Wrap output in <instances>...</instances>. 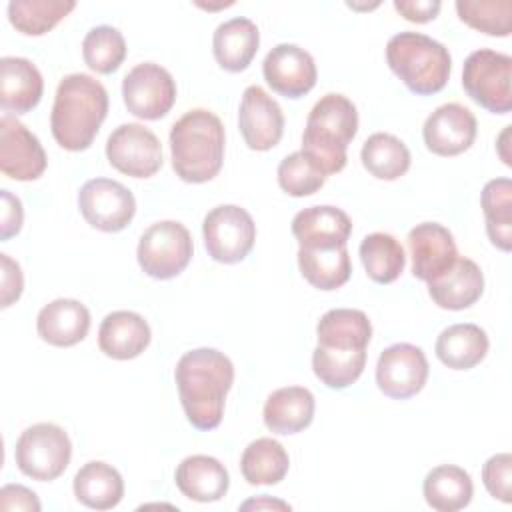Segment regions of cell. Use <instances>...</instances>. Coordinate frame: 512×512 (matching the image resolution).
Wrapping results in <instances>:
<instances>
[{"mask_svg": "<svg viewBox=\"0 0 512 512\" xmlns=\"http://www.w3.org/2000/svg\"><path fill=\"white\" fill-rule=\"evenodd\" d=\"M174 378L188 422L198 430H214L234 384L232 360L216 348H196L182 354Z\"/></svg>", "mask_w": 512, "mask_h": 512, "instance_id": "1", "label": "cell"}, {"mask_svg": "<svg viewBox=\"0 0 512 512\" xmlns=\"http://www.w3.org/2000/svg\"><path fill=\"white\" fill-rule=\"evenodd\" d=\"M108 114V92L90 74H68L60 80L50 112L54 140L70 152H82L94 142Z\"/></svg>", "mask_w": 512, "mask_h": 512, "instance_id": "2", "label": "cell"}, {"mask_svg": "<svg viewBox=\"0 0 512 512\" xmlns=\"http://www.w3.org/2000/svg\"><path fill=\"white\" fill-rule=\"evenodd\" d=\"M226 134L220 118L204 108L188 110L170 130V154L176 176L190 184L212 180L224 162Z\"/></svg>", "mask_w": 512, "mask_h": 512, "instance_id": "3", "label": "cell"}, {"mask_svg": "<svg viewBox=\"0 0 512 512\" xmlns=\"http://www.w3.org/2000/svg\"><path fill=\"white\" fill-rule=\"evenodd\" d=\"M358 132V112L350 98L330 92L322 96L306 118L302 152L310 156L324 174H336L346 166V150Z\"/></svg>", "mask_w": 512, "mask_h": 512, "instance_id": "4", "label": "cell"}, {"mask_svg": "<svg viewBox=\"0 0 512 512\" xmlns=\"http://www.w3.org/2000/svg\"><path fill=\"white\" fill-rule=\"evenodd\" d=\"M386 62L402 84L418 96L440 92L452 72L448 48L420 32L394 34L386 44Z\"/></svg>", "mask_w": 512, "mask_h": 512, "instance_id": "5", "label": "cell"}, {"mask_svg": "<svg viewBox=\"0 0 512 512\" xmlns=\"http://www.w3.org/2000/svg\"><path fill=\"white\" fill-rule=\"evenodd\" d=\"M18 470L38 482H50L64 474L72 458V442L64 428L52 422L28 426L16 440Z\"/></svg>", "mask_w": 512, "mask_h": 512, "instance_id": "6", "label": "cell"}, {"mask_svg": "<svg viewBox=\"0 0 512 512\" xmlns=\"http://www.w3.org/2000/svg\"><path fill=\"white\" fill-rule=\"evenodd\" d=\"M512 58L490 48L474 50L462 68V88L472 102L492 114L512 110Z\"/></svg>", "mask_w": 512, "mask_h": 512, "instance_id": "7", "label": "cell"}, {"mask_svg": "<svg viewBox=\"0 0 512 512\" xmlns=\"http://www.w3.org/2000/svg\"><path fill=\"white\" fill-rule=\"evenodd\" d=\"M194 254L188 228L176 220H162L144 230L136 256L144 274L156 280H170L184 272Z\"/></svg>", "mask_w": 512, "mask_h": 512, "instance_id": "8", "label": "cell"}, {"mask_svg": "<svg viewBox=\"0 0 512 512\" xmlns=\"http://www.w3.org/2000/svg\"><path fill=\"white\" fill-rule=\"evenodd\" d=\"M202 234L212 260L220 264H236L254 248L256 224L244 208L236 204H220L204 216Z\"/></svg>", "mask_w": 512, "mask_h": 512, "instance_id": "9", "label": "cell"}, {"mask_svg": "<svg viewBox=\"0 0 512 512\" xmlns=\"http://www.w3.org/2000/svg\"><path fill=\"white\" fill-rule=\"evenodd\" d=\"M122 98L136 118L160 120L176 102V82L160 64L142 62L124 76Z\"/></svg>", "mask_w": 512, "mask_h": 512, "instance_id": "10", "label": "cell"}, {"mask_svg": "<svg viewBox=\"0 0 512 512\" xmlns=\"http://www.w3.org/2000/svg\"><path fill=\"white\" fill-rule=\"evenodd\" d=\"M112 168L132 178H150L162 168V144L156 134L136 122L120 124L106 140Z\"/></svg>", "mask_w": 512, "mask_h": 512, "instance_id": "11", "label": "cell"}, {"mask_svg": "<svg viewBox=\"0 0 512 512\" xmlns=\"http://www.w3.org/2000/svg\"><path fill=\"white\" fill-rule=\"evenodd\" d=\"M78 208L92 228L102 232H120L132 222L136 214V200L134 194L118 180L92 178L84 182L78 192Z\"/></svg>", "mask_w": 512, "mask_h": 512, "instance_id": "12", "label": "cell"}, {"mask_svg": "<svg viewBox=\"0 0 512 512\" xmlns=\"http://www.w3.org/2000/svg\"><path fill=\"white\" fill-rule=\"evenodd\" d=\"M428 360L420 346L398 342L384 348L376 362V384L394 400L416 396L428 380Z\"/></svg>", "mask_w": 512, "mask_h": 512, "instance_id": "13", "label": "cell"}, {"mask_svg": "<svg viewBox=\"0 0 512 512\" xmlns=\"http://www.w3.org/2000/svg\"><path fill=\"white\" fill-rule=\"evenodd\" d=\"M46 152L40 140L14 116L0 118V170L20 182L38 180L46 170Z\"/></svg>", "mask_w": 512, "mask_h": 512, "instance_id": "14", "label": "cell"}, {"mask_svg": "<svg viewBox=\"0 0 512 512\" xmlns=\"http://www.w3.org/2000/svg\"><path fill=\"white\" fill-rule=\"evenodd\" d=\"M262 74L266 84L284 98H302L316 86L318 70L310 52L296 44L274 46L264 62Z\"/></svg>", "mask_w": 512, "mask_h": 512, "instance_id": "15", "label": "cell"}, {"mask_svg": "<svg viewBox=\"0 0 512 512\" xmlns=\"http://www.w3.org/2000/svg\"><path fill=\"white\" fill-rule=\"evenodd\" d=\"M238 128L250 150L266 152L284 134V114L278 102L260 86H248L240 100Z\"/></svg>", "mask_w": 512, "mask_h": 512, "instance_id": "16", "label": "cell"}, {"mask_svg": "<svg viewBox=\"0 0 512 512\" xmlns=\"http://www.w3.org/2000/svg\"><path fill=\"white\" fill-rule=\"evenodd\" d=\"M476 116L458 102L438 106L422 126L426 148L436 156H458L476 140Z\"/></svg>", "mask_w": 512, "mask_h": 512, "instance_id": "17", "label": "cell"}, {"mask_svg": "<svg viewBox=\"0 0 512 512\" xmlns=\"http://www.w3.org/2000/svg\"><path fill=\"white\" fill-rule=\"evenodd\" d=\"M406 240L412 258V274L426 284L442 276L458 258L452 232L438 222L416 224Z\"/></svg>", "mask_w": 512, "mask_h": 512, "instance_id": "18", "label": "cell"}, {"mask_svg": "<svg viewBox=\"0 0 512 512\" xmlns=\"http://www.w3.org/2000/svg\"><path fill=\"white\" fill-rule=\"evenodd\" d=\"M292 234L300 248H340L346 246L352 234V222L348 214L336 206H310L292 218Z\"/></svg>", "mask_w": 512, "mask_h": 512, "instance_id": "19", "label": "cell"}, {"mask_svg": "<svg viewBox=\"0 0 512 512\" xmlns=\"http://www.w3.org/2000/svg\"><path fill=\"white\" fill-rule=\"evenodd\" d=\"M148 322L132 310H116L104 316L98 328V348L114 360H132L150 344Z\"/></svg>", "mask_w": 512, "mask_h": 512, "instance_id": "20", "label": "cell"}, {"mask_svg": "<svg viewBox=\"0 0 512 512\" xmlns=\"http://www.w3.org/2000/svg\"><path fill=\"white\" fill-rule=\"evenodd\" d=\"M484 292V274L480 266L464 256L436 280L428 282L432 302L444 310H464L480 300Z\"/></svg>", "mask_w": 512, "mask_h": 512, "instance_id": "21", "label": "cell"}, {"mask_svg": "<svg viewBox=\"0 0 512 512\" xmlns=\"http://www.w3.org/2000/svg\"><path fill=\"white\" fill-rule=\"evenodd\" d=\"M36 330L44 342L68 348L86 338L90 330V312L80 300L56 298L38 312Z\"/></svg>", "mask_w": 512, "mask_h": 512, "instance_id": "22", "label": "cell"}, {"mask_svg": "<svg viewBox=\"0 0 512 512\" xmlns=\"http://www.w3.org/2000/svg\"><path fill=\"white\" fill-rule=\"evenodd\" d=\"M42 92V74L30 60L18 56H4L0 60V106L6 112H30L38 106Z\"/></svg>", "mask_w": 512, "mask_h": 512, "instance_id": "23", "label": "cell"}, {"mask_svg": "<svg viewBox=\"0 0 512 512\" xmlns=\"http://www.w3.org/2000/svg\"><path fill=\"white\" fill-rule=\"evenodd\" d=\"M318 346L330 352H364L372 338V324L362 310L334 308L316 324Z\"/></svg>", "mask_w": 512, "mask_h": 512, "instance_id": "24", "label": "cell"}, {"mask_svg": "<svg viewBox=\"0 0 512 512\" xmlns=\"http://www.w3.org/2000/svg\"><path fill=\"white\" fill-rule=\"evenodd\" d=\"M176 488L194 502H216L230 488L228 470L220 460L206 454L184 458L174 472Z\"/></svg>", "mask_w": 512, "mask_h": 512, "instance_id": "25", "label": "cell"}, {"mask_svg": "<svg viewBox=\"0 0 512 512\" xmlns=\"http://www.w3.org/2000/svg\"><path fill=\"white\" fill-rule=\"evenodd\" d=\"M314 394L304 386L274 390L264 404V424L274 434H298L314 420Z\"/></svg>", "mask_w": 512, "mask_h": 512, "instance_id": "26", "label": "cell"}, {"mask_svg": "<svg viewBox=\"0 0 512 512\" xmlns=\"http://www.w3.org/2000/svg\"><path fill=\"white\" fill-rule=\"evenodd\" d=\"M260 46L258 26L244 16L222 22L212 36V52L220 68L242 72L250 66Z\"/></svg>", "mask_w": 512, "mask_h": 512, "instance_id": "27", "label": "cell"}, {"mask_svg": "<svg viewBox=\"0 0 512 512\" xmlns=\"http://www.w3.org/2000/svg\"><path fill=\"white\" fill-rule=\"evenodd\" d=\"M490 348L484 328L472 322L452 324L438 334L436 356L452 370H470L478 366Z\"/></svg>", "mask_w": 512, "mask_h": 512, "instance_id": "28", "label": "cell"}, {"mask_svg": "<svg viewBox=\"0 0 512 512\" xmlns=\"http://www.w3.org/2000/svg\"><path fill=\"white\" fill-rule=\"evenodd\" d=\"M74 496L80 504L92 510H110L124 496V480L120 472L100 460L86 462L74 476Z\"/></svg>", "mask_w": 512, "mask_h": 512, "instance_id": "29", "label": "cell"}, {"mask_svg": "<svg viewBox=\"0 0 512 512\" xmlns=\"http://www.w3.org/2000/svg\"><path fill=\"white\" fill-rule=\"evenodd\" d=\"M422 494L432 510L456 512L470 504L474 484L464 468L456 464H440L426 474Z\"/></svg>", "mask_w": 512, "mask_h": 512, "instance_id": "30", "label": "cell"}, {"mask_svg": "<svg viewBox=\"0 0 512 512\" xmlns=\"http://www.w3.org/2000/svg\"><path fill=\"white\" fill-rule=\"evenodd\" d=\"M290 468V458L284 446L274 438L252 440L240 458V470L252 486H272L284 480Z\"/></svg>", "mask_w": 512, "mask_h": 512, "instance_id": "31", "label": "cell"}, {"mask_svg": "<svg viewBox=\"0 0 512 512\" xmlns=\"http://www.w3.org/2000/svg\"><path fill=\"white\" fill-rule=\"evenodd\" d=\"M298 268L308 284L324 292L344 286L352 274V262L346 246L328 250L298 248Z\"/></svg>", "mask_w": 512, "mask_h": 512, "instance_id": "32", "label": "cell"}, {"mask_svg": "<svg viewBox=\"0 0 512 512\" xmlns=\"http://www.w3.org/2000/svg\"><path fill=\"white\" fill-rule=\"evenodd\" d=\"M362 166L378 180H398L410 168L408 146L388 132H374L360 150Z\"/></svg>", "mask_w": 512, "mask_h": 512, "instance_id": "33", "label": "cell"}, {"mask_svg": "<svg viewBox=\"0 0 512 512\" xmlns=\"http://www.w3.org/2000/svg\"><path fill=\"white\" fill-rule=\"evenodd\" d=\"M480 206L486 216V234L490 242L502 250L512 248V182L510 178H494L484 184Z\"/></svg>", "mask_w": 512, "mask_h": 512, "instance_id": "34", "label": "cell"}, {"mask_svg": "<svg viewBox=\"0 0 512 512\" xmlns=\"http://www.w3.org/2000/svg\"><path fill=\"white\" fill-rule=\"evenodd\" d=\"M358 252L368 278L376 284H390L404 272L406 252L388 232H372L364 236Z\"/></svg>", "mask_w": 512, "mask_h": 512, "instance_id": "35", "label": "cell"}, {"mask_svg": "<svg viewBox=\"0 0 512 512\" xmlns=\"http://www.w3.org/2000/svg\"><path fill=\"white\" fill-rule=\"evenodd\" d=\"M74 8V0H12L8 2V20L26 36H42Z\"/></svg>", "mask_w": 512, "mask_h": 512, "instance_id": "36", "label": "cell"}, {"mask_svg": "<svg viewBox=\"0 0 512 512\" xmlns=\"http://www.w3.org/2000/svg\"><path fill=\"white\" fill-rule=\"evenodd\" d=\"M82 58L98 74H112L126 58V40L114 26L102 24L92 28L82 40Z\"/></svg>", "mask_w": 512, "mask_h": 512, "instance_id": "37", "label": "cell"}, {"mask_svg": "<svg viewBox=\"0 0 512 512\" xmlns=\"http://www.w3.org/2000/svg\"><path fill=\"white\" fill-rule=\"evenodd\" d=\"M366 366V350L364 352H330L320 346L314 348L312 352V370L316 378L332 388V390H342L354 384Z\"/></svg>", "mask_w": 512, "mask_h": 512, "instance_id": "38", "label": "cell"}, {"mask_svg": "<svg viewBox=\"0 0 512 512\" xmlns=\"http://www.w3.org/2000/svg\"><path fill=\"white\" fill-rule=\"evenodd\" d=\"M458 18L488 36L506 38L512 32V2L510 0H458Z\"/></svg>", "mask_w": 512, "mask_h": 512, "instance_id": "39", "label": "cell"}, {"mask_svg": "<svg viewBox=\"0 0 512 512\" xmlns=\"http://www.w3.org/2000/svg\"><path fill=\"white\" fill-rule=\"evenodd\" d=\"M326 182L324 170L302 150L288 154L278 164V184L280 188L294 198L310 196L318 192Z\"/></svg>", "mask_w": 512, "mask_h": 512, "instance_id": "40", "label": "cell"}, {"mask_svg": "<svg viewBox=\"0 0 512 512\" xmlns=\"http://www.w3.org/2000/svg\"><path fill=\"white\" fill-rule=\"evenodd\" d=\"M482 482L488 494L504 504L512 502V456L500 452L490 456L482 466Z\"/></svg>", "mask_w": 512, "mask_h": 512, "instance_id": "41", "label": "cell"}, {"mask_svg": "<svg viewBox=\"0 0 512 512\" xmlns=\"http://www.w3.org/2000/svg\"><path fill=\"white\" fill-rule=\"evenodd\" d=\"M2 214H0V238L8 240L16 236L22 228L24 210L18 196H14L10 190H2Z\"/></svg>", "mask_w": 512, "mask_h": 512, "instance_id": "42", "label": "cell"}, {"mask_svg": "<svg viewBox=\"0 0 512 512\" xmlns=\"http://www.w3.org/2000/svg\"><path fill=\"white\" fill-rule=\"evenodd\" d=\"M2 262V308H8L14 304L24 288V276L20 270V264L14 262L8 254H0Z\"/></svg>", "mask_w": 512, "mask_h": 512, "instance_id": "43", "label": "cell"}, {"mask_svg": "<svg viewBox=\"0 0 512 512\" xmlns=\"http://www.w3.org/2000/svg\"><path fill=\"white\" fill-rule=\"evenodd\" d=\"M0 508L2 510H32V512H38L42 506H40L38 496L30 488H26L22 484H6L0 490Z\"/></svg>", "mask_w": 512, "mask_h": 512, "instance_id": "44", "label": "cell"}, {"mask_svg": "<svg viewBox=\"0 0 512 512\" xmlns=\"http://www.w3.org/2000/svg\"><path fill=\"white\" fill-rule=\"evenodd\" d=\"M440 2L438 0H394L396 12L404 16L408 22L424 24L430 22L438 16L440 12Z\"/></svg>", "mask_w": 512, "mask_h": 512, "instance_id": "45", "label": "cell"}, {"mask_svg": "<svg viewBox=\"0 0 512 512\" xmlns=\"http://www.w3.org/2000/svg\"><path fill=\"white\" fill-rule=\"evenodd\" d=\"M240 510H290V504L262 494V496H256V498L240 504Z\"/></svg>", "mask_w": 512, "mask_h": 512, "instance_id": "46", "label": "cell"}]
</instances>
